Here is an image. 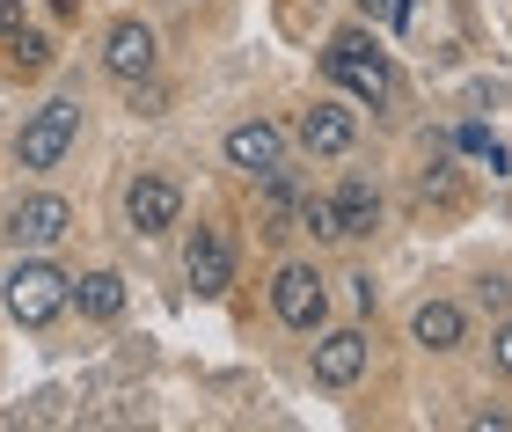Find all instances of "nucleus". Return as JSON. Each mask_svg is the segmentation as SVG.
<instances>
[{"label":"nucleus","instance_id":"nucleus-6","mask_svg":"<svg viewBox=\"0 0 512 432\" xmlns=\"http://www.w3.org/2000/svg\"><path fill=\"white\" fill-rule=\"evenodd\" d=\"M15 249H59L66 235H74V206H66L59 191H30V198H15V213L8 227H0Z\"/></svg>","mask_w":512,"mask_h":432},{"label":"nucleus","instance_id":"nucleus-10","mask_svg":"<svg viewBox=\"0 0 512 432\" xmlns=\"http://www.w3.org/2000/svg\"><path fill=\"white\" fill-rule=\"evenodd\" d=\"M366 330H322L315 337V389H352L366 374Z\"/></svg>","mask_w":512,"mask_h":432},{"label":"nucleus","instance_id":"nucleus-1","mask_svg":"<svg viewBox=\"0 0 512 432\" xmlns=\"http://www.w3.org/2000/svg\"><path fill=\"white\" fill-rule=\"evenodd\" d=\"M322 74H330L352 103H366V110H388V103H395V66H388V52L374 44V22L337 30L330 52H322Z\"/></svg>","mask_w":512,"mask_h":432},{"label":"nucleus","instance_id":"nucleus-17","mask_svg":"<svg viewBox=\"0 0 512 432\" xmlns=\"http://www.w3.org/2000/svg\"><path fill=\"white\" fill-rule=\"evenodd\" d=\"M8 59L22 66V74H44V66H52V44H44L37 30H22V37H8Z\"/></svg>","mask_w":512,"mask_h":432},{"label":"nucleus","instance_id":"nucleus-14","mask_svg":"<svg viewBox=\"0 0 512 432\" xmlns=\"http://www.w3.org/2000/svg\"><path fill=\"white\" fill-rule=\"evenodd\" d=\"M74 308L88 323H118L125 315V279L118 271H88V279H74Z\"/></svg>","mask_w":512,"mask_h":432},{"label":"nucleus","instance_id":"nucleus-8","mask_svg":"<svg viewBox=\"0 0 512 432\" xmlns=\"http://www.w3.org/2000/svg\"><path fill=\"white\" fill-rule=\"evenodd\" d=\"M227 169H242V176H271L278 162H286V132H278L271 118H242V125H227Z\"/></svg>","mask_w":512,"mask_h":432},{"label":"nucleus","instance_id":"nucleus-7","mask_svg":"<svg viewBox=\"0 0 512 432\" xmlns=\"http://www.w3.org/2000/svg\"><path fill=\"white\" fill-rule=\"evenodd\" d=\"M176 220H183V184L176 176H132V191H125V227L132 235H169Z\"/></svg>","mask_w":512,"mask_h":432},{"label":"nucleus","instance_id":"nucleus-12","mask_svg":"<svg viewBox=\"0 0 512 432\" xmlns=\"http://www.w3.org/2000/svg\"><path fill=\"white\" fill-rule=\"evenodd\" d=\"M330 213H337V235L359 242V235H374V227H381V191L366 184V176H344L337 198H330Z\"/></svg>","mask_w":512,"mask_h":432},{"label":"nucleus","instance_id":"nucleus-5","mask_svg":"<svg viewBox=\"0 0 512 432\" xmlns=\"http://www.w3.org/2000/svg\"><path fill=\"white\" fill-rule=\"evenodd\" d=\"M183 279H191L198 301H220V293L235 286V235H227L220 220L191 227V242H183Z\"/></svg>","mask_w":512,"mask_h":432},{"label":"nucleus","instance_id":"nucleus-2","mask_svg":"<svg viewBox=\"0 0 512 432\" xmlns=\"http://www.w3.org/2000/svg\"><path fill=\"white\" fill-rule=\"evenodd\" d=\"M0 301H8V315L22 330H44L59 308H74V279H66L44 249H22V264L0 279Z\"/></svg>","mask_w":512,"mask_h":432},{"label":"nucleus","instance_id":"nucleus-3","mask_svg":"<svg viewBox=\"0 0 512 432\" xmlns=\"http://www.w3.org/2000/svg\"><path fill=\"white\" fill-rule=\"evenodd\" d=\"M74 140H81V103H74V96H52V103H37L30 118H22L15 162H22V169H59L66 154H74Z\"/></svg>","mask_w":512,"mask_h":432},{"label":"nucleus","instance_id":"nucleus-13","mask_svg":"<svg viewBox=\"0 0 512 432\" xmlns=\"http://www.w3.org/2000/svg\"><path fill=\"white\" fill-rule=\"evenodd\" d=\"M410 337H417L425 352H454L461 337H469V315H461L454 301H425V308L410 315Z\"/></svg>","mask_w":512,"mask_h":432},{"label":"nucleus","instance_id":"nucleus-15","mask_svg":"<svg viewBox=\"0 0 512 432\" xmlns=\"http://www.w3.org/2000/svg\"><path fill=\"white\" fill-rule=\"evenodd\" d=\"M293 220L308 227L315 242H344V235H337V213H330V198H300V206H293Z\"/></svg>","mask_w":512,"mask_h":432},{"label":"nucleus","instance_id":"nucleus-19","mask_svg":"<svg viewBox=\"0 0 512 432\" xmlns=\"http://www.w3.org/2000/svg\"><path fill=\"white\" fill-rule=\"evenodd\" d=\"M483 308H512V279H483Z\"/></svg>","mask_w":512,"mask_h":432},{"label":"nucleus","instance_id":"nucleus-4","mask_svg":"<svg viewBox=\"0 0 512 432\" xmlns=\"http://www.w3.org/2000/svg\"><path fill=\"white\" fill-rule=\"evenodd\" d=\"M271 315H278V323H286V330H322V323H330V286H322V271L315 264H278L271 271Z\"/></svg>","mask_w":512,"mask_h":432},{"label":"nucleus","instance_id":"nucleus-18","mask_svg":"<svg viewBox=\"0 0 512 432\" xmlns=\"http://www.w3.org/2000/svg\"><path fill=\"white\" fill-rule=\"evenodd\" d=\"M22 30H30V8H22V0H0V44L22 37Z\"/></svg>","mask_w":512,"mask_h":432},{"label":"nucleus","instance_id":"nucleus-16","mask_svg":"<svg viewBox=\"0 0 512 432\" xmlns=\"http://www.w3.org/2000/svg\"><path fill=\"white\" fill-rule=\"evenodd\" d=\"M352 8H359V22H374V30H403L417 0H352Z\"/></svg>","mask_w":512,"mask_h":432},{"label":"nucleus","instance_id":"nucleus-9","mask_svg":"<svg viewBox=\"0 0 512 432\" xmlns=\"http://www.w3.org/2000/svg\"><path fill=\"white\" fill-rule=\"evenodd\" d=\"M103 74L110 81H147L154 74V30H147V22H110V30H103Z\"/></svg>","mask_w":512,"mask_h":432},{"label":"nucleus","instance_id":"nucleus-20","mask_svg":"<svg viewBox=\"0 0 512 432\" xmlns=\"http://www.w3.org/2000/svg\"><path fill=\"white\" fill-rule=\"evenodd\" d=\"M491 359H498V374H512V323L491 337Z\"/></svg>","mask_w":512,"mask_h":432},{"label":"nucleus","instance_id":"nucleus-11","mask_svg":"<svg viewBox=\"0 0 512 432\" xmlns=\"http://www.w3.org/2000/svg\"><path fill=\"white\" fill-rule=\"evenodd\" d=\"M293 132H300V147H308V154L337 162V154H352V140H359V118H352L344 103H308Z\"/></svg>","mask_w":512,"mask_h":432}]
</instances>
